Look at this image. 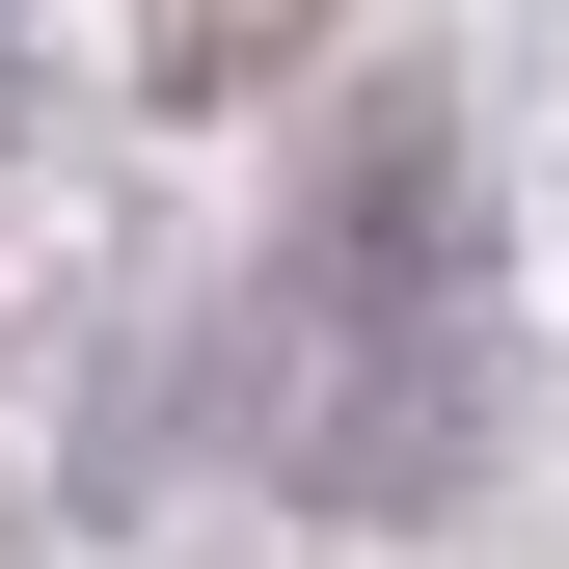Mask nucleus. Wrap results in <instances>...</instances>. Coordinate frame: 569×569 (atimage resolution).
Segmentation results:
<instances>
[{
	"mask_svg": "<svg viewBox=\"0 0 569 569\" xmlns=\"http://www.w3.org/2000/svg\"><path fill=\"white\" fill-rule=\"evenodd\" d=\"M299 28H326V0H163V82H271Z\"/></svg>",
	"mask_w": 569,
	"mask_h": 569,
	"instance_id": "obj_1",
	"label": "nucleus"
}]
</instances>
